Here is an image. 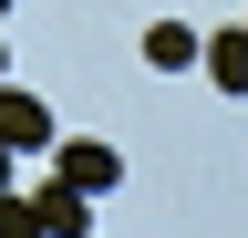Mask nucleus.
Returning a JSON list of instances; mask_svg holds the SVG:
<instances>
[{
    "mask_svg": "<svg viewBox=\"0 0 248 238\" xmlns=\"http://www.w3.org/2000/svg\"><path fill=\"white\" fill-rule=\"evenodd\" d=\"M52 176H62V187H83V197H104L114 176H124V156H114V145H93V135H73V145H52Z\"/></svg>",
    "mask_w": 248,
    "mask_h": 238,
    "instance_id": "f257e3e1",
    "label": "nucleus"
},
{
    "mask_svg": "<svg viewBox=\"0 0 248 238\" xmlns=\"http://www.w3.org/2000/svg\"><path fill=\"white\" fill-rule=\"evenodd\" d=\"M0 145H11V156L52 145V104H42V94H21V83H0Z\"/></svg>",
    "mask_w": 248,
    "mask_h": 238,
    "instance_id": "f03ea898",
    "label": "nucleus"
},
{
    "mask_svg": "<svg viewBox=\"0 0 248 238\" xmlns=\"http://www.w3.org/2000/svg\"><path fill=\"white\" fill-rule=\"evenodd\" d=\"M197 63H207L217 94H248V21H238V32H207V42H197Z\"/></svg>",
    "mask_w": 248,
    "mask_h": 238,
    "instance_id": "7ed1b4c3",
    "label": "nucleus"
},
{
    "mask_svg": "<svg viewBox=\"0 0 248 238\" xmlns=\"http://www.w3.org/2000/svg\"><path fill=\"white\" fill-rule=\"evenodd\" d=\"M31 207H42V228H52V238H93V197H83V187H62V176H52Z\"/></svg>",
    "mask_w": 248,
    "mask_h": 238,
    "instance_id": "20e7f679",
    "label": "nucleus"
},
{
    "mask_svg": "<svg viewBox=\"0 0 248 238\" xmlns=\"http://www.w3.org/2000/svg\"><path fill=\"white\" fill-rule=\"evenodd\" d=\"M197 42H207L197 21H155V32H145V63H155V73H186V63H197Z\"/></svg>",
    "mask_w": 248,
    "mask_h": 238,
    "instance_id": "39448f33",
    "label": "nucleus"
},
{
    "mask_svg": "<svg viewBox=\"0 0 248 238\" xmlns=\"http://www.w3.org/2000/svg\"><path fill=\"white\" fill-rule=\"evenodd\" d=\"M0 238H52V228H42V207H31V197H0Z\"/></svg>",
    "mask_w": 248,
    "mask_h": 238,
    "instance_id": "423d86ee",
    "label": "nucleus"
},
{
    "mask_svg": "<svg viewBox=\"0 0 248 238\" xmlns=\"http://www.w3.org/2000/svg\"><path fill=\"white\" fill-rule=\"evenodd\" d=\"M0 197H11V145H0Z\"/></svg>",
    "mask_w": 248,
    "mask_h": 238,
    "instance_id": "0eeeda50",
    "label": "nucleus"
},
{
    "mask_svg": "<svg viewBox=\"0 0 248 238\" xmlns=\"http://www.w3.org/2000/svg\"><path fill=\"white\" fill-rule=\"evenodd\" d=\"M0 11H11V0H0Z\"/></svg>",
    "mask_w": 248,
    "mask_h": 238,
    "instance_id": "6e6552de",
    "label": "nucleus"
}]
</instances>
